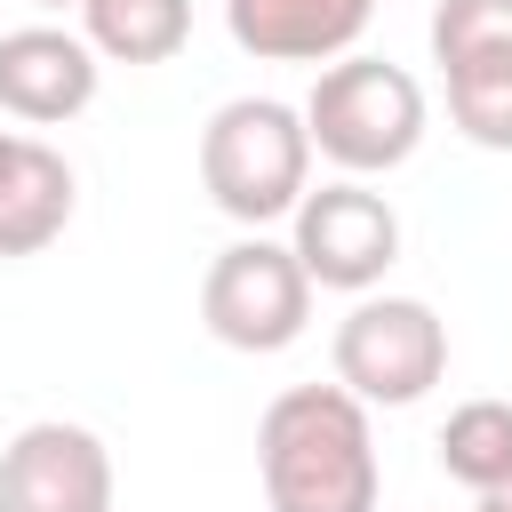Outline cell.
<instances>
[{
    "label": "cell",
    "mask_w": 512,
    "mask_h": 512,
    "mask_svg": "<svg viewBox=\"0 0 512 512\" xmlns=\"http://www.w3.org/2000/svg\"><path fill=\"white\" fill-rule=\"evenodd\" d=\"M72 200H80L72 160L40 136H16L0 160V256H40L72 224Z\"/></svg>",
    "instance_id": "cell-10"
},
{
    "label": "cell",
    "mask_w": 512,
    "mask_h": 512,
    "mask_svg": "<svg viewBox=\"0 0 512 512\" xmlns=\"http://www.w3.org/2000/svg\"><path fill=\"white\" fill-rule=\"evenodd\" d=\"M304 128L336 176H392L424 144V88L408 64L336 56V64H320V80L304 96Z\"/></svg>",
    "instance_id": "cell-3"
},
{
    "label": "cell",
    "mask_w": 512,
    "mask_h": 512,
    "mask_svg": "<svg viewBox=\"0 0 512 512\" xmlns=\"http://www.w3.org/2000/svg\"><path fill=\"white\" fill-rule=\"evenodd\" d=\"M96 80H104V56L88 48V32H64V24L0 32V112L8 120H24V128L80 120L96 104Z\"/></svg>",
    "instance_id": "cell-8"
},
{
    "label": "cell",
    "mask_w": 512,
    "mask_h": 512,
    "mask_svg": "<svg viewBox=\"0 0 512 512\" xmlns=\"http://www.w3.org/2000/svg\"><path fill=\"white\" fill-rule=\"evenodd\" d=\"M80 32L104 64H168L192 40V0H88Z\"/></svg>",
    "instance_id": "cell-11"
},
{
    "label": "cell",
    "mask_w": 512,
    "mask_h": 512,
    "mask_svg": "<svg viewBox=\"0 0 512 512\" xmlns=\"http://www.w3.org/2000/svg\"><path fill=\"white\" fill-rule=\"evenodd\" d=\"M448 376V320L424 296H352L336 320V384L368 408H416Z\"/></svg>",
    "instance_id": "cell-4"
},
{
    "label": "cell",
    "mask_w": 512,
    "mask_h": 512,
    "mask_svg": "<svg viewBox=\"0 0 512 512\" xmlns=\"http://www.w3.org/2000/svg\"><path fill=\"white\" fill-rule=\"evenodd\" d=\"M440 80H448V120H456L480 152H512V40L448 64Z\"/></svg>",
    "instance_id": "cell-13"
},
{
    "label": "cell",
    "mask_w": 512,
    "mask_h": 512,
    "mask_svg": "<svg viewBox=\"0 0 512 512\" xmlns=\"http://www.w3.org/2000/svg\"><path fill=\"white\" fill-rule=\"evenodd\" d=\"M432 448H440V472L456 488H472V496L504 488L512 480V400H464V408H448V424H440Z\"/></svg>",
    "instance_id": "cell-12"
},
{
    "label": "cell",
    "mask_w": 512,
    "mask_h": 512,
    "mask_svg": "<svg viewBox=\"0 0 512 512\" xmlns=\"http://www.w3.org/2000/svg\"><path fill=\"white\" fill-rule=\"evenodd\" d=\"M200 184L248 232L296 216V200L312 192V128H304V112L280 104V96L216 104L208 128H200Z\"/></svg>",
    "instance_id": "cell-2"
},
{
    "label": "cell",
    "mask_w": 512,
    "mask_h": 512,
    "mask_svg": "<svg viewBox=\"0 0 512 512\" xmlns=\"http://www.w3.org/2000/svg\"><path fill=\"white\" fill-rule=\"evenodd\" d=\"M0 512H112V448L64 416L24 424L0 448Z\"/></svg>",
    "instance_id": "cell-7"
},
{
    "label": "cell",
    "mask_w": 512,
    "mask_h": 512,
    "mask_svg": "<svg viewBox=\"0 0 512 512\" xmlns=\"http://www.w3.org/2000/svg\"><path fill=\"white\" fill-rule=\"evenodd\" d=\"M8 144H16V136H8V128H0V160H8Z\"/></svg>",
    "instance_id": "cell-17"
},
{
    "label": "cell",
    "mask_w": 512,
    "mask_h": 512,
    "mask_svg": "<svg viewBox=\"0 0 512 512\" xmlns=\"http://www.w3.org/2000/svg\"><path fill=\"white\" fill-rule=\"evenodd\" d=\"M32 8H88V0H32Z\"/></svg>",
    "instance_id": "cell-16"
},
{
    "label": "cell",
    "mask_w": 512,
    "mask_h": 512,
    "mask_svg": "<svg viewBox=\"0 0 512 512\" xmlns=\"http://www.w3.org/2000/svg\"><path fill=\"white\" fill-rule=\"evenodd\" d=\"M256 472L272 512H376V424L344 384H288L256 424Z\"/></svg>",
    "instance_id": "cell-1"
},
{
    "label": "cell",
    "mask_w": 512,
    "mask_h": 512,
    "mask_svg": "<svg viewBox=\"0 0 512 512\" xmlns=\"http://www.w3.org/2000/svg\"><path fill=\"white\" fill-rule=\"evenodd\" d=\"M200 320L224 352H288L312 320V272L288 240H232L200 280Z\"/></svg>",
    "instance_id": "cell-5"
},
{
    "label": "cell",
    "mask_w": 512,
    "mask_h": 512,
    "mask_svg": "<svg viewBox=\"0 0 512 512\" xmlns=\"http://www.w3.org/2000/svg\"><path fill=\"white\" fill-rule=\"evenodd\" d=\"M296 256L312 272V288H336V296H368L392 264H400V208L384 192H368V176H336L320 192L296 200Z\"/></svg>",
    "instance_id": "cell-6"
},
{
    "label": "cell",
    "mask_w": 512,
    "mask_h": 512,
    "mask_svg": "<svg viewBox=\"0 0 512 512\" xmlns=\"http://www.w3.org/2000/svg\"><path fill=\"white\" fill-rule=\"evenodd\" d=\"M376 0H224L232 48L256 64H336L360 48Z\"/></svg>",
    "instance_id": "cell-9"
},
{
    "label": "cell",
    "mask_w": 512,
    "mask_h": 512,
    "mask_svg": "<svg viewBox=\"0 0 512 512\" xmlns=\"http://www.w3.org/2000/svg\"><path fill=\"white\" fill-rule=\"evenodd\" d=\"M512 40V0H440L432 8V64H464L480 48H504Z\"/></svg>",
    "instance_id": "cell-14"
},
{
    "label": "cell",
    "mask_w": 512,
    "mask_h": 512,
    "mask_svg": "<svg viewBox=\"0 0 512 512\" xmlns=\"http://www.w3.org/2000/svg\"><path fill=\"white\" fill-rule=\"evenodd\" d=\"M472 512H512V480H504V488H488V496H480Z\"/></svg>",
    "instance_id": "cell-15"
}]
</instances>
